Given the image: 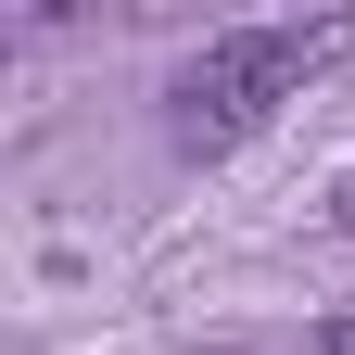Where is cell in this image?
Masks as SVG:
<instances>
[{"mask_svg":"<svg viewBox=\"0 0 355 355\" xmlns=\"http://www.w3.org/2000/svg\"><path fill=\"white\" fill-rule=\"evenodd\" d=\"M343 38H355L343 13L330 26H229V38H203V51L178 64V153H241Z\"/></svg>","mask_w":355,"mask_h":355,"instance_id":"obj_1","label":"cell"},{"mask_svg":"<svg viewBox=\"0 0 355 355\" xmlns=\"http://www.w3.org/2000/svg\"><path fill=\"white\" fill-rule=\"evenodd\" d=\"M330 229H355V165H343V178H330Z\"/></svg>","mask_w":355,"mask_h":355,"instance_id":"obj_2","label":"cell"}]
</instances>
